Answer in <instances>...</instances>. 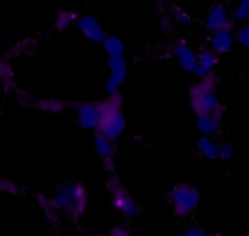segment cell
Returning a JSON list of instances; mask_svg holds the SVG:
<instances>
[{"instance_id": "obj_9", "label": "cell", "mask_w": 249, "mask_h": 236, "mask_svg": "<svg viewBox=\"0 0 249 236\" xmlns=\"http://www.w3.org/2000/svg\"><path fill=\"white\" fill-rule=\"evenodd\" d=\"M77 121L85 129H97L102 119V104L81 103L76 108Z\"/></svg>"}, {"instance_id": "obj_23", "label": "cell", "mask_w": 249, "mask_h": 236, "mask_svg": "<svg viewBox=\"0 0 249 236\" xmlns=\"http://www.w3.org/2000/svg\"><path fill=\"white\" fill-rule=\"evenodd\" d=\"M248 236H249V235H248Z\"/></svg>"}, {"instance_id": "obj_4", "label": "cell", "mask_w": 249, "mask_h": 236, "mask_svg": "<svg viewBox=\"0 0 249 236\" xmlns=\"http://www.w3.org/2000/svg\"><path fill=\"white\" fill-rule=\"evenodd\" d=\"M169 197L175 213L179 216H187L197 209L200 195L192 185L179 184L170 192Z\"/></svg>"}, {"instance_id": "obj_19", "label": "cell", "mask_w": 249, "mask_h": 236, "mask_svg": "<svg viewBox=\"0 0 249 236\" xmlns=\"http://www.w3.org/2000/svg\"><path fill=\"white\" fill-rule=\"evenodd\" d=\"M234 36H236V42H238L243 47L249 48V22L238 28Z\"/></svg>"}, {"instance_id": "obj_7", "label": "cell", "mask_w": 249, "mask_h": 236, "mask_svg": "<svg viewBox=\"0 0 249 236\" xmlns=\"http://www.w3.org/2000/svg\"><path fill=\"white\" fill-rule=\"evenodd\" d=\"M76 25H77L78 30L82 32V35L92 42L103 43V40L107 37L104 28L100 25L98 19L89 14L76 19Z\"/></svg>"}, {"instance_id": "obj_18", "label": "cell", "mask_w": 249, "mask_h": 236, "mask_svg": "<svg viewBox=\"0 0 249 236\" xmlns=\"http://www.w3.org/2000/svg\"><path fill=\"white\" fill-rule=\"evenodd\" d=\"M219 153L220 158L224 160L232 159V157L234 154V147L231 142L229 141H222L219 143Z\"/></svg>"}, {"instance_id": "obj_8", "label": "cell", "mask_w": 249, "mask_h": 236, "mask_svg": "<svg viewBox=\"0 0 249 236\" xmlns=\"http://www.w3.org/2000/svg\"><path fill=\"white\" fill-rule=\"evenodd\" d=\"M205 26L210 32L214 33L224 28H232L233 23L225 5L214 4L208 11L207 18H205Z\"/></svg>"}, {"instance_id": "obj_15", "label": "cell", "mask_w": 249, "mask_h": 236, "mask_svg": "<svg viewBox=\"0 0 249 236\" xmlns=\"http://www.w3.org/2000/svg\"><path fill=\"white\" fill-rule=\"evenodd\" d=\"M198 151L200 152L203 157L208 158L210 160H216L220 158L219 153V143L213 139V137L208 136H202L198 139Z\"/></svg>"}, {"instance_id": "obj_13", "label": "cell", "mask_w": 249, "mask_h": 236, "mask_svg": "<svg viewBox=\"0 0 249 236\" xmlns=\"http://www.w3.org/2000/svg\"><path fill=\"white\" fill-rule=\"evenodd\" d=\"M221 113H212V114H199L197 118V126L203 136L213 137L220 131V119H221Z\"/></svg>"}, {"instance_id": "obj_1", "label": "cell", "mask_w": 249, "mask_h": 236, "mask_svg": "<svg viewBox=\"0 0 249 236\" xmlns=\"http://www.w3.org/2000/svg\"><path fill=\"white\" fill-rule=\"evenodd\" d=\"M87 204V192L83 186L76 182L64 184L53 198L54 208L72 216H78L83 213Z\"/></svg>"}, {"instance_id": "obj_22", "label": "cell", "mask_w": 249, "mask_h": 236, "mask_svg": "<svg viewBox=\"0 0 249 236\" xmlns=\"http://www.w3.org/2000/svg\"><path fill=\"white\" fill-rule=\"evenodd\" d=\"M247 79L249 80V70H248V72H247Z\"/></svg>"}, {"instance_id": "obj_10", "label": "cell", "mask_w": 249, "mask_h": 236, "mask_svg": "<svg viewBox=\"0 0 249 236\" xmlns=\"http://www.w3.org/2000/svg\"><path fill=\"white\" fill-rule=\"evenodd\" d=\"M236 42V36H234L232 28H224L217 32H214L210 38V49L213 52L219 54H226L231 52Z\"/></svg>"}, {"instance_id": "obj_16", "label": "cell", "mask_w": 249, "mask_h": 236, "mask_svg": "<svg viewBox=\"0 0 249 236\" xmlns=\"http://www.w3.org/2000/svg\"><path fill=\"white\" fill-rule=\"evenodd\" d=\"M105 50L107 53V57L110 55H124V42L116 36H107L105 39L103 40Z\"/></svg>"}, {"instance_id": "obj_5", "label": "cell", "mask_w": 249, "mask_h": 236, "mask_svg": "<svg viewBox=\"0 0 249 236\" xmlns=\"http://www.w3.org/2000/svg\"><path fill=\"white\" fill-rule=\"evenodd\" d=\"M107 65L110 69V77L107 82V91L110 97L119 96L122 83L126 80L127 65L124 55H110L107 57Z\"/></svg>"}, {"instance_id": "obj_6", "label": "cell", "mask_w": 249, "mask_h": 236, "mask_svg": "<svg viewBox=\"0 0 249 236\" xmlns=\"http://www.w3.org/2000/svg\"><path fill=\"white\" fill-rule=\"evenodd\" d=\"M110 192H111L114 206L116 207L117 211L121 212L127 218H135L137 216L140 212L137 203L119 182L112 181V184H110Z\"/></svg>"}, {"instance_id": "obj_14", "label": "cell", "mask_w": 249, "mask_h": 236, "mask_svg": "<svg viewBox=\"0 0 249 236\" xmlns=\"http://www.w3.org/2000/svg\"><path fill=\"white\" fill-rule=\"evenodd\" d=\"M94 147L95 151H97L98 156L103 159V162L105 163V165H109L112 163V158L115 156V152H116V147H115V142L112 139L107 138L104 135L97 132L94 138Z\"/></svg>"}, {"instance_id": "obj_21", "label": "cell", "mask_w": 249, "mask_h": 236, "mask_svg": "<svg viewBox=\"0 0 249 236\" xmlns=\"http://www.w3.org/2000/svg\"><path fill=\"white\" fill-rule=\"evenodd\" d=\"M183 236H207V234L199 226H191L184 231Z\"/></svg>"}, {"instance_id": "obj_20", "label": "cell", "mask_w": 249, "mask_h": 236, "mask_svg": "<svg viewBox=\"0 0 249 236\" xmlns=\"http://www.w3.org/2000/svg\"><path fill=\"white\" fill-rule=\"evenodd\" d=\"M171 11H172V16H174L175 20H176L177 22L182 23V25H191V23H192V19H191V16L187 13H184L181 8L174 6V8L171 9Z\"/></svg>"}, {"instance_id": "obj_11", "label": "cell", "mask_w": 249, "mask_h": 236, "mask_svg": "<svg viewBox=\"0 0 249 236\" xmlns=\"http://www.w3.org/2000/svg\"><path fill=\"white\" fill-rule=\"evenodd\" d=\"M219 62V55L213 52L210 48H204L197 54V67H196V75L200 77H208L213 75V70Z\"/></svg>"}, {"instance_id": "obj_17", "label": "cell", "mask_w": 249, "mask_h": 236, "mask_svg": "<svg viewBox=\"0 0 249 236\" xmlns=\"http://www.w3.org/2000/svg\"><path fill=\"white\" fill-rule=\"evenodd\" d=\"M233 19L239 21H247L249 20V0H243L238 5L236 6V9L232 13Z\"/></svg>"}, {"instance_id": "obj_12", "label": "cell", "mask_w": 249, "mask_h": 236, "mask_svg": "<svg viewBox=\"0 0 249 236\" xmlns=\"http://www.w3.org/2000/svg\"><path fill=\"white\" fill-rule=\"evenodd\" d=\"M174 54L178 64L188 72H196L197 67V54L192 50L190 45L184 42H177L174 45Z\"/></svg>"}, {"instance_id": "obj_3", "label": "cell", "mask_w": 249, "mask_h": 236, "mask_svg": "<svg viewBox=\"0 0 249 236\" xmlns=\"http://www.w3.org/2000/svg\"><path fill=\"white\" fill-rule=\"evenodd\" d=\"M192 107L197 114H212V113L222 112L221 105L217 99L215 82L213 75L204 77V80L191 91Z\"/></svg>"}, {"instance_id": "obj_2", "label": "cell", "mask_w": 249, "mask_h": 236, "mask_svg": "<svg viewBox=\"0 0 249 236\" xmlns=\"http://www.w3.org/2000/svg\"><path fill=\"white\" fill-rule=\"evenodd\" d=\"M124 127L126 118L121 112V98L119 96L110 97L109 100L102 104V119L98 132L115 141L124 132Z\"/></svg>"}]
</instances>
